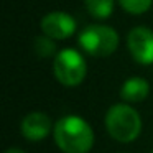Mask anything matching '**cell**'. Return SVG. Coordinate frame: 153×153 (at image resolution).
<instances>
[{
    "label": "cell",
    "mask_w": 153,
    "mask_h": 153,
    "mask_svg": "<svg viewBox=\"0 0 153 153\" xmlns=\"http://www.w3.org/2000/svg\"><path fill=\"white\" fill-rule=\"evenodd\" d=\"M54 142L64 153H87L94 145L92 127L79 115H64L54 123Z\"/></svg>",
    "instance_id": "6da1fadb"
},
{
    "label": "cell",
    "mask_w": 153,
    "mask_h": 153,
    "mask_svg": "<svg viewBox=\"0 0 153 153\" xmlns=\"http://www.w3.org/2000/svg\"><path fill=\"white\" fill-rule=\"evenodd\" d=\"M86 8L92 17L107 18L114 12V0H84Z\"/></svg>",
    "instance_id": "9c48e42d"
},
{
    "label": "cell",
    "mask_w": 153,
    "mask_h": 153,
    "mask_svg": "<svg viewBox=\"0 0 153 153\" xmlns=\"http://www.w3.org/2000/svg\"><path fill=\"white\" fill-rule=\"evenodd\" d=\"M53 73L64 86H77L84 81L87 66L82 54L73 48H66L56 53L53 61Z\"/></svg>",
    "instance_id": "277c9868"
},
{
    "label": "cell",
    "mask_w": 153,
    "mask_h": 153,
    "mask_svg": "<svg viewBox=\"0 0 153 153\" xmlns=\"http://www.w3.org/2000/svg\"><path fill=\"white\" fill-rule=\"evenodd\" d=\"M79 45L92 56H110L119 46V33L107 25H89L79 33Z\"/></svg>",
    "instance_id": "3957f363"
},
{
    "label": "cell",
    "mask_w": 153,
    "mask_h": 153,
    "mask_svg": "<svg viewBox=\"0 0 153 153\" xmlns=\"http://www.w3.org/2000/svg\"><path fill=\"white\" fill-rule=\"evenodd\" d=\"M105 128L114 140L128 143L142 132V119L132 105L114 104L105 114Z\"/></svg>",
    "instance_id": "7a4b0ae2"
},
{
    "label": "cell",
    "mask_w": 153,
    "mask_h": 153,
    "mask_svg": "<svg viewBox=\"0 0 153 153\" xmlns=\"http://www.w3.org/2000/svg\"><path fill=\"white\" fill-rule=\"evenodd\" d=\"M5 153H27V152H23L22 148H8Z\"/></svg>",
    "instance_id": "7c38bea8"
},
{
    "label": "cell",
    "mask_w": 153,
    "mask_h": 153,
    "mask_svg": "<svg viewBox=\"0 0 153 153\" xmlns=\"http://www.w3.org/2000/svg\"><path fill=\"white\" fill-rule=\"evenodd\" d=\"M41 30L53 40H66L76 31V20L66 12H50L41 18Z\"/></svg>",
    "instance_id": "8992f818"
},
{
    "label": "cell",
    "mask_w": 153,
    "mask_h": 153,
    "mask_svg": "<svg viewBox=\"0 0 153 153\" xmlns=\"http://www.w3.org/2000/svg\"><path fill=\"white\" fill-rule=\"evenodd\" d=\"M127 46L133 59L142 64L153 63V31L146 27H137L127 35Z\"/></svg>",
    "instance_id": "5b68a950"
},
{
    "label": "cell",
    "mask_w": 153,
    "mask_h": 153,
    "mask_svg": "<svg viewBox=\"0 0 153 153\" xmlns=\"http://www.w3.org/2000/svg\"><path fill=\"white\" fill-rule=\"evenodd\" d=\"M33 51L40 58H51L56 56V45H54L53 38H50L48 35L36 36L33 40Z\"/></svg>",
    "instance_id": "30bf717a"
},
{
    "label": "cell",
    "mask_w": 153,
    "mask_h": 153,
    "mask_svg": "<svg viewBox=\"0 0 153 153\" xmlns=\"http://www.w3.org/2000/svg\"><path fill=\"white\" fill-rule=\"evenodd\" d=\"M119 4L122 5V8L125 12L132 15H140L145 13L150 7H152L153 0H119Z\"/></svg>",
    "instance_id": "8fae6325"
},
{
    "label": "cell",
    "mask_w": 153,
    "mask_h": 153,
    "mask_svg": "<svg viewBox=\"0 0 153 153\" xmlns=\"http://www.w3.org/2000/svg\"><path fill=\"white\" fill-rule=\"evenodd\" d=\"M51 128H53V122L43 112H31L28 115H25L20 125L22 135L25 138L31 140V142L46 138L51 133Z\"/></svg>",
    "instance_id": "52a82bcc"
},
{
    "label": "cell",
    "mask_w": 153,
    "mask_h": 153,
    "mask_svg": "<svg viewBox=\"0 0 153 153\" xmlns=\"http://www.w3.org/2000/svg\"><path fill=\"white\" fill-rule=\"evenodd\" d=\"M150 92V86L143 77H128L123 82L122 89H120V96L127 102H140L143 100Z\"/></svg>",
    "instance_id": "ba28073f"
},
{
    "label": "cell",
    "mask_w": 153,
    "mask_h": 153,
    "mask_svg": "<svg viewBox=\"0 0 153 153\" xmlns=\"http://www.w3.org/2000/svg\"><path fill=\"white\" fill-rule=\"evenodd\" d=\"M152 153H153V152H152Z\"/></svg>",
    "instance_id": "4fadbf2b"
}]
</instances>
